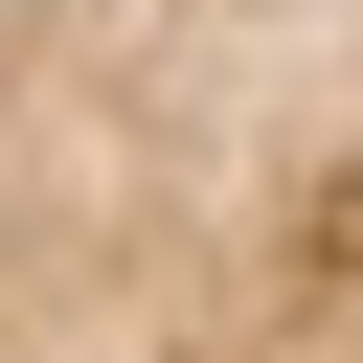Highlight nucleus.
<instances>
[{
  "instance_id": "obj_1",
  "label": "nucleus",
  "mask_w": 363,
  "mask_h": 363,
  "mask_svg": "<svg viewBox=\"0 0 363 363\" xmlns=\"http://www.w3.org/2000/svg\"><path fill=\"white\" fill-rule=\"evenodd\" d=\"M0 363H363V0H0Z\"/></svg>"
}]
</instances>
